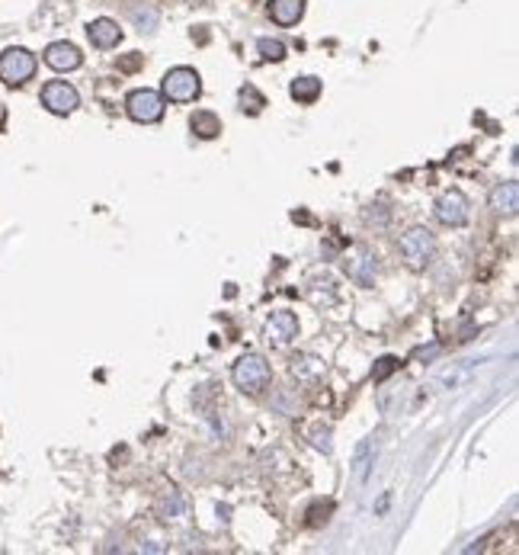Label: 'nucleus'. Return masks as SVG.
Masks as SVG:
<instances>
[{
	"label": "nucleus",
	"mask_w": 519,
	"mask_h": 555,
	"mask_svg": "<svg viewBox=\"0 0 519 555\" xmlns=\"http://www.w3.org/2000/svg\"><path fill=\"white\" fill-rule=\"evenodd\" d=\"M231 379H234V385L241 388V392L256 395V392H263V388L269 385L273 369H269V363L263 360L260 353H243L241 360L234 363V369H231Z\"/></svg>",
	"instance_id": "1"
},
{
	"label": "nucleus",
	"mask_w": 519,
	"mask_h": 555,
	"mask_svg": "<svg viewBox=\"0 0 519 555\" xmlns=\"http://www.w3.org/2000/svg\"><path fill=\"white\" fill-rule=\"evenodd\" d=\"M199 93H202V81L192 68H173V71L164 74L160 97L170 100V103H192Z\"/></svg>",
	"instance_id": "2"
},
{
	"label": "nucleus",
	"mask_w": 519,
	"mask_h": 555,
	"mask_svg": "<svg viewBox=\"0 0 519 555\" xmlns=\"http://www.w3.org/2000/svg\"><path fill=\"white\" fill-rule=\"evenodd\" d=\"M36 74V55L26 48H6L0 55V81L10 87H19Z\"/></svg>",
	"instance_id": "3"
},
{
	"label": "nucleus",
	"mask_w": 519,
	"mask_h": 555,
	"mask_svg": "<svg viewBox=\"0 0 519 555\" xmlns=\"http://www.w3.org/2000/svg\"><path fill=\"white\" fill-rule=\"evenodd\" d=\"M42 106L48 113H55V116H70L80 106V97H77V90L68 81H48L42 87Z\"/></svg>",
	"instance_id": "4"
},
{
	"label": "nucleus",
	"mask_w": 519,
	"mask_h": 555,
	"mask_svg": "<svg viewBox=\"0 0 519 555\" xmlns=\"http://www.w3.org/2000/svg\"><path fill=\"white\" fill-rule=\"evenodd\" d=\"M436 251V238L429 228H410L407 234L401 238V257L407 260L410 266H423Z\"/></svg>",
	"instance_id": "5"
},
{
	"label": "nucleus",
	"mask_w": 519,
	"mask_h": 555,
	"mask_svg": "<svg viewBox=\"0 0 519 555\" xmlns=\"http://www.w3.org/2000/svg\"><path fill=\"white\" fill-rule=\"evenodd\" d=\"M125 110L135 123H157L164 116V97L157 90H132L125 100Z\"/></svg>",
	"instance_id": "6"
},
{
	"label": "nucleus",
	"mask_w": 519,
	"mask_h": 555,
	"mask_svg": "<svg viewBox=\"0 0 519 555\" xmlns=\"http://www.w3.org/2000/svg\"><path fill=\"white\" fill-rule=\"evenodd\" d=\"M436 219L446 228H458L468 222V199L461 190H446V193L436 199Z\"/></svg>",
	"instance_id": "7"
},
{
	"label": "nucleus",
	"mask_w": 519,
	"mask_h": 555,
	"mask_svg": "<svg viewBox=\"0 0 519 555\" xmlns=\"http://www.w3.org/2000/svg\"><path fill=\"white\" fill-rule=\"evenodd\" d=\"M343 266H346V276H350L352 283L365 286V289L375 283V257H372L369 247H352V251L346 254Z\"/></svg>",
	"instance_id": "8"
},
{
	"label": "nucleus",
	"mask_w": 519,
	"mask_h": 555,
	"mask_svg": "<svg viewBox=\"0 0 519 555\" xmlns=\"http://www.w3.org/2000/svg\"><path fill=\"white\" fill-rule=\"evenodd\" d=\"M298 337V318L295 311H273V318L266 321V341L273 347H288Z\"/></svg>",
	"instance_id": "9"
},
{
	"label": "nucleus",
	"mask_w": 519,
	"mask_h": 555,
	"mask_svg": "<svg viewBox=\"0 0 519 555\" xmlns=\"http://www.w3.org/2000/svg\"><path fill=\"white\" fill-rule=\"evenodd\" d=\"M83 61L80 48L70 46V42H51L48 48H45V65L51 68V71H77Z\"/></svg>",
	"instance_id": "10"
},
{
	"label": "nucleus",
	"mask_w": 519,
	"mask_h": 555,
	"mask_svg": "<svg viewBox=\"0 0 519 555\" xmlns=\"http://www.w3.org/2000/svg\"><path fill=\"white\" fill-rule=\"evenodd\" d=\"M491 209L500 215H516L519 209V183L516 180H506V183H497L491 190Z\"/></svg>",
	"instance_id": "11"
},
{
	"label": "nucleus",
	"mask_w": 519,
	"mask_h": 555,
	"mask_svg": "<svg viewBox=\"0 0 519 555\" xmlns=\"http://www.w3.org/2000/svg\"><path fill=\"white\" fill-rule=\"evenodd\" d=\"M305 16V0H269V20L279 26H295Z\"/></svg>",
	"instance_id": "12"
},
{
	"label": "nucleus",
	"mask_w": 519,
	"mask_h": 555,
	"mask_svg": "<svg viewBox=\"0 0 519 555\" xmlns=\"http://www.w3.org/2000/svg\"><path fill=\"white\" fill-rule=\"evenodd\" d=\"M87 36L96 48H112L122 42V29H119V23H112V20H93L87 26Z\"/></svg>",
	"instance_id": "13"
},
{
	"label": "nucleus",
	"mask_w": 519,
	"mask_h": 555,
	"mask_svg": "<svg viewBox=\"0 0 519 555\" xmlns=\"http://www.w3.org/2000/svg\"><path fill=\"white\" fill-rule=\"evenodd\" d=\"M189 129L196 132L199 138H218L221 135V119H218L215 113H209V110H196L192 119H189Z\"/></svg>",
	"instance_id": "14"
},
{
	"label": "nucleus",
	"mask_w": 519,
	"mask_h": 555,
	"mask_svg": "<svg viewBox=\"0 0 519 555\" xmlns=\"http://www.w3.org/2000/svg\"><path fill=\"white\" fill-rule=\"evenodd\" d=\"M375 462V440L365 437L362 443L356 446V459H352V472H356L359 482H365L369 478V465Z\"/></svg>",
	"instance_id": "15"
},
{
	"label": "nucleus",
	"mask_w": 519,
	"mask_h": 555,
	"mask_svg": "<svg viewBox=\"0 0 519 555\" xmlns=\"http://www.w3.org/2000/svg\"><path fill=\"white\" fill-rule=\"evenodd\" d=\"M292 97L298 100V103H314V100L320 97V81L318 78H298V81H292Z\"/></svg>",
	"instance_id": "16"
},
{
	"label": "nucleus",
	"mask_w": 519,
	"mask_h": 555,
	"mask_svg": "<svg viewBox=\"0 0 519 555\" xmlns=\"http://www.w3.org/2000/svg\"><path fill=\"white\" fill-rule=\"evenodd\" d=\"M256 48H260V55L266 61H282V58H285V46H282L279 39H260V42H256Z\"/></svg>",
	"instance_id": "17"
},
{
	"label": "nucleus",
	"mask_w": 519,
	"mask_h": 555,
	"mask_svg": "<svg viewBox=\"0 0 519 555\" xmlns=\"http://www.w3.org/2000/svg\"><path fill=\"white\" fill-rule=\"evenodd\" d=\"M397 366H401V360H397V356H382V360L375 363V369H372V379H375V382H384Z\"/></svg>",
	"instance_id": "18"
},
{
	"label": "nucleus",
	"mask_w": 519,
	"mask_h": 555,
	"mask_svg": "<svg viewBox=\"0 0 519 555\" xmlns=\"http://www.w3.org/2000/svg\"><path fill=\"white\" fill-rule=\"evenodd\" d=\"M241 100H250V106H243V110H250V113H260V110H263V97L253 90V87H243V90H241Z\"/></svg>",
	"instance_id": "19"
},
{
	"label": "nucleus",
	"mask_w": 519,
	"mask_h": 555,
	"mask_svg": "<svg viewBox=\"0 0 519 555\" xmlns=\"http://www.w3.org/2000/svg\"><path fill=\"white\" fill-rule=\"evenodd\" d=\"M314 446H318V450H324V452H330V433L324 430V437H320V433H314Z\"/></svg>",
	"instance_id": "20"
}]
</instances>
